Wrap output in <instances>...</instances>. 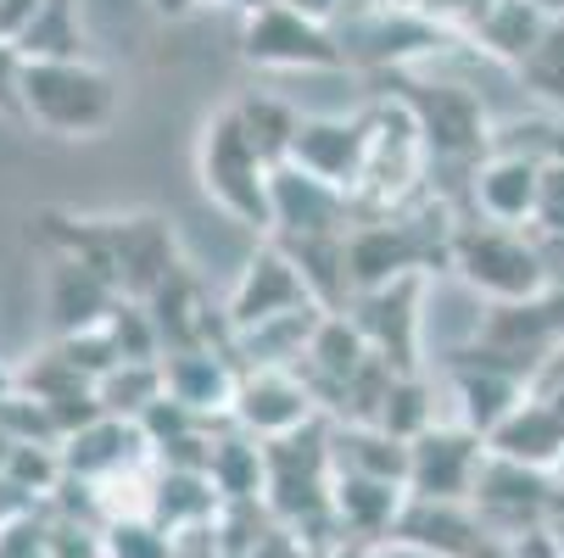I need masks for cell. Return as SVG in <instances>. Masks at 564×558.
I'll return each instance as SVG.
<instances>
[{"label":"cell","mask_w":564,"mask_h":558,"mask_svg":"<svg viewBox=\"0 0 564 558\" xmlns=\"http://www.w3.org/2000/svg\"><path fill=\"white\" fill-rule=\"evenodd\" d=\"M369 156H375V107L358 118H302L296 145H291V163L341 196H358Z\"/></svg>","instance_id":"6"},{"label":"cell","mask_w":564,"mask_h":558,"mask_svg":"<svg viewBox=\"0 0 564 558\" xmlns=\"http://www.w3.org/2000/svg\"><path fill=\"white\" fill-rule=\"evenodd\" d=\"M240 51L258 67H347L341 34L302 18L296 7H269L258 18H247V34H240Z\"/></svg>","instance_id":"8"},{"label":"cell","mask_w":564,"mask_h":558,"mask_svg":"<svg viewBox=\"0 0 564 558\" xmlns=\"http://www.w3.org/2000/svg\"><path fill=\"white\" fill-rule=\"evenodd\" d=\"M285 7H296L302 18L325 23V29H336V18H341V12L352 18V0H285Z\"/></svg>","instance_id":"39"},{"label":"cell","mask_w":564,"mask_h":558,"mask_svg":"<svg viewBox=\"0 0 564 558\" xmlns=\"http://www.w3.org/2000/svg\"><path fill=\"white\" fill-rule=\"evenodd\" d=\"M235 118H240V129H247V140L263 151L269 168L291 163V145H296L302 112H291L280 96H240V101H235Z\"/></svg>","instance_id":"26"},{"label":"cell","mask_w":564,"mask_h":558,"mask_svg":"<svg viewBox=\"0 0 564 558\" xmlns=\"http://www.w3.org/2000/svg\"><path fill=\"white\" fill-rule=\"evenodd\" d=\"M207 474H213L218 497L247 503V497L269 492V447H263L258 436H247V430H240V436H224V441H213Z\"/></svg>","instance_id":"24"},{"label":"cell","mask_w":564,"mask_h":558,"mask_svg":"<svg viewBox=\"0 0 564 558\" xmlns=\"http://www.w3.org/2000/svg\"><path fill=\"white\" fill-rule=\"evenodd\" d=\"M107 558H174V536L156 519H112L107 525Z\"/></svg>","instance_id":"33"},{"label":"cell","mask_w":564,"mask_h":558,"mask_svg":"<svg viewBox=\"0 0 564 558\" xmlns=\"http://www.w3.org/2000/svg\"><path fill=\"white\" fill-rule=\"evenodd\" d=\"M375 430L409 441V447H414L425 430H436V419H431V391H425L420 374H397V385H391V396H386V414H380Z\"/></svg>","instance_id":"29"},{"label":"cell","mask_w":564,"mask_h":558,"mask_svg":"<svg viewBox=\"0 0 564 558\" xmlns=\"http://www.w3.org/2000/svg\"><path fill=\"white\" fill-rule=\"evenodd\" d=\"M0 112H23V56L0 45Z\"/></svg>","instance_id":"37"},{"label":"cell","mask_w":564,"mask_h":558,"mask_svg":"<svg viewBox=\"0 0 564 558\" xmlns=\"http://www.w3.org/2000/svg\"><path fill=\"white\" fill-rule=\"evenodd\" d=\"M542 34H547V18L531 7V0H492V12L475 29L480 45H487L492 56H503V62H514V67L542 45Z\"/></svg>","instance_id":"25"},{"label":"cell","mask_w":564,"mask_h":558,"mask_svg":"<svg viewBox=\"0 0 564 558\" xmlns=\"http://www.w3.org/2000/svg\"><path fill=\"white\" fill-rule=\"evenodd\" d=\"M45 302H51V325H56V341L67 336H85V330H101L112 307L123 302L96 269L73 263V258H56L51 263V280H45Z\"/></svg>","instance_id":"16"},{"label":"cell","mask_w":564,"mask_h":558,"mask_svg":"<svg viewBox=\"0 0 564 558\" xmlns=\"http://www.w3.org/2000/svg\"><path fill=\"white\" fill-rule=\"evenodd\" d=\"M336 469L409 486V441H397L375 425H347V430H336Z\"/></svg>","instance_id":"23"},{"label":"cell","mask_w":564,"mask_h":558,"mask_svg":"<svg viewBox=\"0 0 564 558\" xmlns=\"http://www.w3.org/2000/svg\"><path fill=\"white\" fill-rule=\"evenodd\" d=\"M96 396H101L107 419H129V425H140V414H145L151 403H163V396H169V385H163V363H123V369H112V374L96 385Z\"/></svg>","instance_id":"28"},{"label":"cell","mask_w":564,"mask_h":558,"mask_svg":"<svg viewBox=\"0 0 564 558\" xmlns=\"http://www.w3.org/2000/svg\"><path fill=\"white\" fill-rule=\"evenodd\" d=\"M107 229H112V285H118V296L145 302L174 269H185L169 218L134 212V218H107Z\"/></svg>","instance_id":"10"},{"label":"cell","mask_w":564,"mask_h":558,"mask_svg":"<svg viewBox=\"0 0 564 558\" xmlns=\"http://www.w3.org/2000/svg\"><path fill=\"white\" fill-rule=\"evenodd\" d=\"M145 436H140V425H129V419H96L90 430H78L73 441H62V463H67V474L73 481H107V474H123V469H134L140 458H145Z\"/></svg>","instance_id":"19"},{"label":"cell","mask_w":564,"mask_h":558,"mask_svg":"<svg viewBox=\"0 0 564 558\" xmlns=\"http://www.w3.org/2000/svg\"><path fill=\"white\" fill-rule=\"evenodd\" d=\"M62 352H67V363L85 374L90 385H101L112 369H123V352H118V341L107 336V325L101 330H85V336H67V341H56Z\"/></svg>","instance_id":"34"},{"label":"cell","mask_w":564,"mask_h":558,"mask_svg":"<svg viewBox=\"0 0 564 558\" xmlns=\"http://www.w3.org/2000/svg\"><path fill=\"white\" fill-rule=\"evenodd\" d=\"M386 101H397L409 112L414 134H420V151L436 156V163H453V168H480L492 156V129H487V107H480L475 90L464 85H431L414 67H397L386 73Z\"/></svg>","instance_id":"2"},{"label":"cell","mask_w":564,"mask_h":558,"mask_svg":"<svg viewBox=\"0 0 564 558\" xmlns=\"http://www.w3.org/2000/svg\"><path fill=\"white\" fill-rule=\"evenodd\" d=\"M402 508H409V486L369 481V474H347V469L330 474V514L352 536H397Z\"/></svg>","instance_id":"18"},{"label":"cell","mask_w":564,"mask_h":558,"mask_svg":"<svg viewBox=\"0 0 564 558\" xmlns=\"http://www.w3.org/2000/svg\"><path fill=\"white\" fill-rule=\"evenodd\" d=\"M531 7H536L547 23H564V0H531Z\"/></svg>","instance_id":"40"},{"label":"cell","mask_w":564,"mask_h":558,"mask_svg":"<svg viewBox=\"0 0 564 558\" xmlns=\"http://www.w3.org/2000/svg\"><path fill=\"white\" fill-rule=\"evenodd\" d=\"M163 385L180 408H191L202 425L213 414H229L235 408V385H240V369L229 352L218 347H196V352H174L163 358Z\"/></svg>","instance_id":"15"},{"label":"cell","mask_w":564,"mask_h":558,"mask_svg":"<svg viewBox=\"0 0 564 558\" xmlns=\"http://www.w3.org/2000/svg\"><path fill=\"white\" fill-rule=\"evenodd\" d=\"M302 307H318L296 274V263L285 258V247H258V258L247 263V274H240L224 318H229V330L235 336H247L258 325H269V318H285V313H302Z\"/></svg>","instance_id":"11"},{"label":"cell","mask_w":564,"mask_h":558,"mask_svg":"<svg viewBox=\"0 0 564 558\" xmlns=\"http://www.w3.org/2000/svg\"><path fill=\"white\" fill-rule=\"evenodd\" d=\"M185 7H191V0H156V12H174V18H180Z\"/></svg>","instance_id":"42"},{"label":"cell","mask_w":564,"mask_h":558,"mask_svg":"<svg viewBox=\"0 0 564 558\" xmlns=\"http://www.w3.org/2000/svg\"><path fill=\"white\" fill-rule=\"evenodd\" d=\"M520 78L553 107H564V23H547L542 45L520 62Z\"/></svg>","instance_id":"32"},{"label":"cell","mask_w":564,"mask_h":558,"mask_svg":"<svg viewBox=\"0 0 564 558\" xmlns=\"http://www.w3.org/2000/svg\"><path fill=\"white\" fill-rule=\"evenodd\" d=\"M509 552H514V558H564V547H558V536H553L547 525H531Z\"/></svg>","instance_id":"38"},{"label":"cell","mask_w":564,"mask_h":558,"mask_svg":"<svg viewBox=\"0 0 564 558\" xmlns=\"http://www.w3.org/2000/svg\"><path fill=\"white\" fill-rule=\"evenodd\" d=\"M453 269L464 274V285H475L480 296H492L498 307L514 302H536L553 280L547 263L536 252V234L525 229H503V223H458L453 234Z\"/></svg>","instance_id":"5"},{"label":"cell","mask_w":564,"mask_h":558,"mask_svg":"<svg viewBox=\"0 0 564 558\" xmlns=\"http://www.w3.org/2000/svg\"><path fill=\"white\" fill-rule=\"evenodd\" d=\"M229 7H240L247 18H258V12H269V7H280V0H229Z\"/></svg>","instance_id":"41"},{"label":"cell","mask_w":564,"mask_h":558,"mask_svg":"<svg viewBox=\"0 0 564 558\" xmlns=\"http://www.w3.org/2000/svg\"><path fill=\"white\" fill-rule=\"evenodd\" d=\"M45 0H0V45H18L29 34V23L40 18Z\"/></svg>","instance_id":"36"},{"label":"cell","mask_w":564,"mask_h":558,"mask_svg":"<svg viewBox=\"0 0 564 558\" xmlns=\"http://www.w3.org/2000/svg\"><path fill=\"white\" fill-rule=\"evenodd\" d=\"M536 234L547 241H564V163H547L542 168V190H536V218H531Z\"/></svg>","instance_id":"35"},{"label":"cell","mask_w":564,"mask_h":558,"mask_svg":"<svg viewBox=\"0 0 564 558\" xmlns=\"http://www.w3.org/2000/svg\"><path fill=\"white\" fill-rule=\"evenodd\" d=\"M536 190H542V163H525V156H509V151H492L469 174L475 212L503 229H525L536 218Z\"/></svg>","instance_id":"14"},{"label":"cell","mask_w":564,"mask_h":558,"mask_svg":"<svg viewBox=\"0 0 564 558\" xmlns=\"http://www.w3.org/2000/svg\"><path fill=\"white\" fill-rule=\"evenodd\" d=\"M23 118L85 140L118 118V90L96 62H23Z\"/></svg>","instance_id":"4"},{"label":"cell","mask_w":564,"mask_h":558,"mask_svg":"<svg viewBox=\"0 0 564 558\" xmlns=\"http://www.w3.org/2000/svg\"><path fill=\"white\" fill-rule=\"evenodd\" d=\"M7 481H12V486H23L29 497H45V492H56V486L67 481L62 447H40V441H23V447H12V458H7Z\"/></svg>","instance_id":"31"},{"label":"cell","mask_w":564,"mask_h":558,"mask_svg":"<svg viewBox=\"0 0 564 558\" xmlns=\"http://www.w3.org/2000/svg\"><path fill=\"white\" fill-rule=\"evenodd\" d=\"M213 508H218L213 474H202V469H163V481H156V492L145 503V519H156L174 536V530H191V525L213 519Z\"/></svg>","instance_id":"22"},{"label":"cell","mask_w":564,"mask_h":558,"mask_svg":"<svg viewBox=\"0 0 564 558\" xmlns=\"http://www.w3.org/2000/svg\"><path fill=\"white\" fill-rule=\"evenodd\" d=\"M453 234L458 218L447 212V201H425L420 212H386L369 218L364 229L347 234V263H352V285L380 291L397 280H425L431 269H453Z\"/></svg>","instance_id":"1"},{"label":"cell","mask_w":564,"mask_h":558,"mask_svg":"<svg viewBox=\"0 0 564 558\" xmlns=\"http://www.w3.org/2000/svg\"><path fill=\"white\" fill-rule=\"evenodd\" d=\"M107 336L118 341L123 363H163V336H156L145 302H129V296H123V302L112 307V318H107Z\"/></svg>","instance_id":"30"},{"label":"cell","mask_w":564,"mask_h":558,"mask_svg":"<svg viewBox=\"0 0 564 558\" xmlns=\"http://www.w3.org/2000/svg\"><path fill=\"white\" fill-rule=\"evenodd\" d=\"M229 419L258 441H280V436L313 425V391L302 385L296 369H252L235 385Z\"/></svg>","instance_id":"12"},{"label":"cell","mask_w":564,"mask_h":558,"mask_svg":"<svg viewBox=\"0 0 564 558\" xmlns=\"http://www.w3.org/2000/svg\"><path fill=\"white\" fill-rule=\"evenodd\" d=\"M23 62H85V29H78L73 0H45L29 34L12 45Z\"/></svg>","instance_id":"27"},{"label":"cell","mask_w":564,"mask_h":558,"mask_svg":"<svg viewBox=\"0 0 564 558\" xmlns=\"http://www.w3.org/2000/svg\"><path fill=\"white\" fill-rule=\"evenodd\" d=\"M487 452L492 458H509V463H525V469H547L553 474V463L564 458V419H558V408L547 403V396H525V403L487 436Z\"/></svg>","instance_id":"17"},{"label":"cell","mask_w":564,"mask_h":558,"mask_svg":"<svg viewBox=\"0 0 564 558\" xmlns=\"http://www.w3.org/2000/svg\"><path fill=\"white\" fill-rule=\"evenodd\" d=\"M202 190L247 229H274V168L247 140L235 107L213 112L202 134Z\"/></svg>","instance_id":"3"},{"label":"cell","mask_w":564,"mask_h":558,"mask_svg":"<svg viewBox=\"0 0 564 558\" xmlns=\"http://www.w3.org/2000/svg\"><path fill=\"white\" fill-rule=\"evenodd\" d=\"M447 374H453V391H458V408H464V425L475 430V436H492L525 396H531V385L525 380H509V374H498V369H469V363H447Z\"/></svg>","instance_id":"21"},{"label":"cell","mask_w":564,"mask_h":558,"mask_svg":"<svg viewBox=\"0 0 564 558\" xmlns=\"http://www.w3.org/2000/svg\"><path fill=\"white\" fill-rule=\"evenodd\" d=\"M480 463H487V436L469 425H436L409 447V497L414 503H464L475 497Z\"/></svg>","instance_id":"7"},{"label":"cell","mask_w":564,"mask_h":558,"mask_svg":"<svg viewBox=\"0 0 564 558\" xmlns=\"http://www.w3.org/2000/svg\"><path fill=\"white\" fill-rule=\"evenodd\" d=\"M285 258L296 263L307 296L325 307V313H347L358 302L352 285V263H347V234H318V241H280Z\"/></svg>","instance_id":"20"},{"label":"cell","mask_w":564,"mask_h":558,"mask_svg":"<svg viewBox=\"0 0 564 558\" xmlns=\"http://www.w3.org/2000/svg\"><path fill=\"white\" fill-rule=\"evenodd\" d=\"M347 318L364 330L369 352L397 369V374H420V280H397L380 291H364Z\"/></svg>","instance_id":"9"},{"label":"cell","mask_w":564,"mask_h":558,"mask_svg":"<svg viewBox=\"0 0 564 558\" xmlns=\"http://www.w3.org/2000/svg\"><path fill=\"white\" fill-rule=\"evenodd\" d=\"M7 458H12V436L0 430V474H7Z\"/></svg>","instance_id":"43"},{"label":"cell","mask_w":564,"mask_h":558,"mask_svg":"<svg viewBox=\"0 0 564 558\" xmlns=\"http://www.w3.org/2000/svg\"><path fill=\"white\" fill-rule=\"evenodd\" d=\"M358 212L352 196L330 190L325 179L302 174L296 163L274 168V234L280 241H318V234H352L347 218Z\"/></svg>","instance_id":"13"}]
</instances>
